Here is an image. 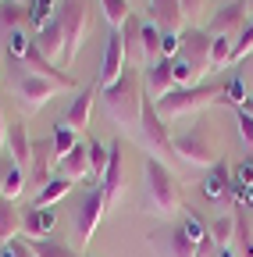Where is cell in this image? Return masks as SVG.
<instances>
[{
    "mask_svg": "<svg viewBox=\"0 0 253 257\" xmlns=\"http://www.w3.org/2000/svg\"><path fill=\"white\" fill-rule=\"evenodd\" d=\"M157 257H196V243L185 236L182 225H164L161 232L150 236Z\"/></svg>",
    "mask_w": 253,
    "mask_h": 257,
    "instance_id": "cell-10",
    "label": "cell"
},
{
    "mask_svg": "<svg viewBox=\"0 0 253 257\" xmlns=\"http://www.w3.org/2000/svg\"><path fill=\"white\" fill-rule=\"evenodd\" d=\"M232 111H235V121H239V133H242L246 147H253V114L246 107H232Z\"/></svg>",
    "mask_w": 253,
    "mask_h": 257,
    "instance_id": "cell-39",
    "label": "cell"
},
{
    "mask_svg": "<svg viewBox=\"0 0 253 257\" xmlns=\"http://www.w3.org/2000/svg\"><path fill=\"white\" fill-rule=\"evenodd\" d=\"M8 64H11V86H15V93L22 96V104L25 107H33V111H40L50 96L61 89V86H54L50 79H40V75H33L25 68V64L18 61V57H8Z\"/></svg>",
    "mask_w": 253,
    "mask_h": 257,
    "instance_id": "cell-6",
    "label": "cell"
},
{
    "mask_svg": "<svg viewBox=\"0 0 253 257\" xmlns=\"http://www.w3.org/2000/svg\"><path fill=\"white\" fill-rule=\"evenodd\" d=\"M36 50L47 57V61H61V54H65V32H61V22H57V15L36 32Z\"/></svg>",
    "mask_w": 253,
    "mask_h": 257,
    "instance_id": "cell-19",
    "label": "cell"
},
{
    "mask_svg": "<svg viewBox=\"0 0 253 257\" xmlns=\"http://www.w3.org/2000/svg\"><path fill=\"white\" fill-rule=\"evenodd\" d=\"M182 229H185V236L193 239V243H200V239L207 236V225L200 221L196 211H189V207H182Z\"/></svg>",
    "mask_w": 253,
    "mask_h": 257,
    "instance_id": "cell-38",
    "label": "cell"
},
{
    "mask_svg": "<svg viewBox=\"0 0 253 257\" xmlns=\"http://www.w3.org/2000/svg\"><path fill=\"white\" fill-rule=\"evenodd\" d=\"M8 165H11V161H0V186H4V172H8Z\"/></svg>",
    "mask_w": 253,
    "mask_h": 257,
    "instance_id": "cell-45",
    "label": "cell"
},
{
    "mask_svg": "<svg viewBox=\"0 0 253 257\" xmlns=\"http://www.w3.org/2000/svg\"><path fill=\"white\" fill-rule=\"evenodd\" d=\"M242 107H246V111L253 114V96H246V104H242Z\"/></svg>",
    "mask_w": 253,
    "mask_h": 257,
    "instance_id": "cell-46",
    "label": "cell"
},
{
    "mask_svg": "<svg viewBox=\"0 0 253 257\" xmlns=\"http://www.w3.org/2000/svg\"><path fill=\"white\" fill-rule=\"evenodd\" d=\"M11 246H15V257H36V253H33V246H29V239H18V236H15V239H11Z\"/></svg>",
    "mask_w": 253,
    "mask_h": 257,
    "instance_id": "cell-41",
    "label": "cell"
},
{
    "mask_svg": "<svg viewBox=\"0 0 253 257\" xmlns=\"http://www.w3.org/2000/svg\"><path fill=\"white\" fill-rule=\"evenodd\" d=\"M18 232H22V211L15 207V200L0 197V246L11 243Z\"/></svg>",
    "mask_w": 253,
    "mask_h": 257,
    "instance_id": "cell-24",
    "label": "cell"
},
{
    "mask_svg": "<svg viewBox=\"0 0 253 257\" xmlns=\"http://www.w3.org/2000/svg\"><path fill=\"white\" fill-rule=\"evenodd\" d=\"M0 147H8V125H4V111H0Z\"/></svg>",
    "mask_w": 253,
    "mask_h": 257,
    "instance_id": "cell-42",
    "label": "cell"
},
{
    "mask_svg": "<svg viewBox=\"0 0 253 257\" xmlns=\"http://www.w3.org/2000/svg\"><path fill=\"white\" fill-rule=\"evenodd\" d=\"M29 246H33V253L36 257H82L79 250H72V246H65V243H57V239H29Z\"/></svg>",
    "mask_w": 253,
    "mask_h": 257,
    "instance_id": "cell-27",
    "label": "cell"
},
{
    "mask_svg": "<svg viewBox=\"0 0 253 257\" xmlns=\"http://www.w3.org/2000/svg\"><path fill=\"white\" fill-rule=\"evenodd\" d=\"M104 211H107L104 189L97 186V189H89L86 197H82V204H79V211H75V246H89V236L97 232Z\"/></svg>",
    "mask_w": 253,
    "mask_h": 257,
    "instance_id": "cell-9",
    "label": "cell"
},
{
    "mask_svg": "<svg viewBox=\"0 0 253 257\" xmlns=\"http://www.w3.org/2000/svg\"><path fill=\"white\" fill-rule=\"evenodd\" d=\"M143 82H146V96L150 100H161V96H168L175 89V75H171V61L161 57L143 68Z\"/></svg>",
    "mask_w": 253,
    "mask_h": 257,
    "instance_id": "cell-16",
    "label": "cell"
},
{
    "mask_svg": "<svg viewBox=\"0 0 253 257\" xmlns=\"http://www.w3.org/2000/svg\"><path fill=\"white\" fill-rule=\"evenodd\" d=\"M100 8H104V18H107L111 29H121L125 18L132 15V11H129V0H100Z\"/></svg>",
    "mask_w": 253,
    "mask_h": 257,
    "instance_id": "cell-34",
    "label": "cell"
},
{
    "mask_svg": "<svg viewBox=\"0 0 253 257\" xmlns=\"http://www.w3.org/2000/svg\"><path fill=\"white\" fill-rule=\"evenodd\" d=\"M0 257H15V246H11V243H4V246H0Z\"/></svg>",
    "mask_w": 253,
    "mask_h": 257,
    "instance_id": "cell-43",
    "label": "cell"
},
{
    "mask_svg": "<svg viewBox=\"0 0 253 257\" xmlns=\"http://www.w3.org/2000/svg\"><path fill=\"white\" fill-rule=\"evenodd\" d=\"M232 64V40L228 36H214V47H210V72Z\"/></svg>",
    "mask_w": 253,
    "mask_h": 257,
    "instance_id": "cell-35",
    "label": "cell"
},
{
    "mask_svg": "<svg viewBox=\"0 0 253 257\" xmlns=\"http://www.w3.org/2000/svg\"><path fill=\"white\" fill-rule=\"evenodd\" d=\"M143 100H146V89L136 68H125L121 79L104 89V107L118 125H136L139 128V114H143Z\"/></svg>",
    "mask_w": 253,
    "mask_h": 257,
    "instance_id": "cell-1",
    "label": "cell"
},
{
    "mask_svg": "<svg viewBox=\"0 0 253 257\" xmlns=\"http://www.w3.org/2000/svg\"><path fill=\"white\" fill-rule=\"evenodd\" d=\"M68 189H72V179H65V175H54V179H50V182H47V186H43V189L36 193L33 207H43V211H47L50 204H57L61 197H65Z\"/></svg>",
    "mask_w": 253,
    "mask_h": 257,
    "instance_id": "cell-25",
    "label": "cell"
},
{
    "mask_svg": "<svg viewBox=\"0 0 253 257\" xmlns=\"http://www.w3.org/2000/svg\"><path fill=\"white\" fill-rule=\"evenodd\" d=\"M207 229H210V239L217 243V250H221V246H232V239H235V218H232V214H225V218L210 221Z\"/></svg>",
    "mask_w": 253,
    "mask_h": 257,
    "instance_id": "cell-30",
    "label": "cell"
},
{
    "mask_svg": "<svg viewBox=\"0 0 253 257\" xmlns=\"http://www.w3.org/2000/svg\"><path fill=\"white\" fill-rule=\"evenodd\" d=\"M143 57H146V64L161 61V29L153 22H143Z\"/></svg>",
    "mask_w": 253,
    "mask_h": 257,
    "instance_id": "cell-31",
    "label": "cell"
},
{
    "mask_svg": "<svg viewBox=\"0 0 253 257\" xmlns=\"http://www.w3.org/2000/svg\"><path fill=\"white\" fill-rule=\"evenodd\" d=\"M0 4H4V0H0Z\"/></svg>",
    "mask_w": 253,
    "mask_h": 257,
    "instance_id": "cell-48",
    "label": "cell"
},
{
    "mask_svg": "<svg viewBox=\"0 0 253 257\" xmlns=\"http://www.w3.org/2000/svg\"><path fill=\"white\" fill-rule=\"evenodd\" d=\"M100 93V82H89L75 100H72V107H68V114H65V125L68 128H75V133H82V128L89 125V111H93V96Z\"/></svg>",
    "mask_w": 253,
    "mask_h": 257,
    "instance_id": "cell-20",
    "label": "cell"
},
{
    "mask_svg": "<svg viewBox=\"0 0 253 257\" xmlns=\"http://www.w3.org/2000/svg\"><path fill=\"white\" fill-rule=\"evenodd\" d=\"M25 8H29V22L36 25V32H40V29L57 15V11H54V0H29Z\"/></svg>",
    "mask_w": 253,
    "mask_h": 257,
    "instance_id": "cell-36",
    "label": "cell"
},
{
    "mask_svg": "<svg viewBox=\"0 0 253 257\" xmlns=\"http://www.w3.org/2000/svg\"><path fill=\"white\" fill-rule=\"evenodd\" d=\"M203 197L207 200H225L228 197V189H232V168H228V161H214L210 165V172H207V179H203Z\"/></svg>",
    "mask_w": 253,
    "mask_h": 257,
    "instance_id": "cell-18",
    "label": "cell"
},
{
    "mask_svg": "<svg viewBox=\"0 0 253 257\" xmlns=\"http://www.w3.org/2000/svg\"><path fill=\"white\" fill-rule=\"evenodd\" d=\"M178 40H182V43H178V54H175V57H182L189 68H193L196 79L207 75V72H210V47H214V36H210L207 29H182Z\"/></svg>",
    "mask_w": 253,
    "mask_h": 257,
    "instance_id": "cell-8",
    "label": "cell"
},
{
    "mask_svg": "<svg viewBox=\"0 0 253 257\" xmlns=\"http://www.w3.org/2000/svg\"><path fill=\"white\" fill-rule=\"evenodd\" d=\"M143 175H146V197H150V207L161 214V218H171L178 207H182V197H178V186H175V175L171 168L164 165L161 157H146L143 161Z\"/></svg>",
    "mask_w": 253,
    "mask_h": 257,
    "instance_id": "cell-3",
    "label": "cell"
},
{
    "mask_svg": "<svg viewBox=\"0 0 253 257\" xmlns=\"http://www.w3.org/2000/svg\"><path fill=\"white\" fill-rule=\"evenodd\" d=\"M171 147H175V157L185 161V165H196V168H210L217 154H214V136L207 121H196L193 128H185V133L171 136Z\"/></svg>",
    "mask_w": 253,
    "mask_h": 257,
    "instance_id": "cell-5",
    "label": "cell"
},
{
    "mask_svg": "<svg viewBox=\"0 0 253 257\" xmlns=\"http://www.w3.org/2000/svg\"><path fill=\"white\" fill-rule=\"evenodd\" d=\"M253 54V18L242 25V32L232 40V61H242V57H249Z\"/></svg>",
    "mask_w": 253,
    "mask_h": 257,
    "instance_id": "cell-37",
    "label": "cell"
},
{
    "mask_svg": "<svg viewBox=\"0 0 253 257\" xmlns=\"http://www.w3.org/2000/svg\"><path fill=\"white\" fill-rule=\"evenodd\" d=\"M246 211L249 207H242V204H235V239H239V253L242 257H253V225H249V218H246Z\"/></svg>",
    "mask_w": 253,
    "mask_h": 257,
    "instance_id": "cell-26",
    "label": "cell"
},
{
    "mask_svg": "<svg viewBox=\"0 0 253 257\" xmlns=\"http://www.w3.org/2000/svg\"><path fill=\"white\" fill-rule=\"evenodd\" d=\"M22 189H25V172L15 168V165H8V172H4V186H0V197H4V200H18V197H22Z\"/></svg>",
    "mask_w": 253,
    "mask_h": 257,
    "instance_id": "cell-32",
    "label": "cell"
},
{
    "mask_svg": "<svg viewBox=\"0 0 253 257\" xmlns=\"http://www.w3.org/2000/svg\"><path fill=\"white\" fill-rule=\"evenodd\" d=\"M242 4H246V11H253V0H242Z\"/></svg>",
    "mask_w": 253,
    "mask_h": 257,
    "instance_id": "cell-47",
    "label": "cell"
},
{
    "mask_svg": "<svg viewBox=\"0 0 253 257\" xmlns=\"http://www.w3.org/2000/svg\"><path fill=\"white\" fill-rule=\"evenodd\" d=\"M150 22L161 29L164 36H178L182 25H185L182 4H178V0H150Z\"/></svg>",
    "mask_w": 253,
    "mask_h": 257,
    "instance_id": "cell-13",
    "label": "cell"
},
{
    "mask_svg": "<svg viewBox=\"0 0 253 257\" xmlns=\"http://www.w3.org/2000/svg\"><path fill=\"white\" fill-rule=\"evenodd\" d=\"M57 22L61 32H65V54H61V64H68L79 57L82 43H86V29H89V0H61L57 4Z\"/></svg>",
    "mask_w": 253,
    "mask_h": 257,
    "instance_id": "cell-4",
    "label": "cell"
},
{
    "mask_svg": "<svg viewBox=\"0 0 253 257\" xmlns=\"http://www.w3.org/2000/svg\"><path fill=\"white\" fill-rule=\"evenodd\" d=\"M57 161V154H54V140L50 136H43V140H36L33 143V157H29V179H33V186L36 189H43L54 175H50V165Z\"/></svg>",
    "mask_w": 253,
    "mask_h": 257,
    "instance_id": "cell-12",
    "label": "cell"
},
{
    "mask_svg": "<svg viewBox=\"0 0 253 257\" xmlns=\"http://www.w3.org/2000/svg\"><path fill=\"white\" fill-rule=\"evenodd\" d=\"M54 229V211L47 207H29V211H22V236L25 239H43L47 232Z\"/></svg>",
    "mask_w": 253,
    "mask_h": 257,
    "instance_id": "cell-23",
    "label": "cell"
},
{
    "mask_svg": "<svg viewBox=\"0 0 253 257\" xmlns=\"http://www.w3.org/2000/svg\"><path fill=\"white\" fill-rule=\"evenodd\" d=\"M107 161H111V150L100 143V140H89V179H104L107 172Z\"/></svg>",
    "mask_w": 253,
    "mask_h": 257,
    "instance_id": "cell-29",
    "label": "cell"
},
{
    "mask_svg": "<svg viewBox=\"0 0 253 257\" xmlns=\"http://www.w3.org/2000/svg\"><path fill=\"white\" fill-rule=\"evenodd\" d=\"M217 257H239V253H235L232 246H221V250H217Z\"/></svg>",
    "mask_w": 253,
    "mask_h": 257,
    "instance_id": "cell-44",
    "label": "cell"
},
{
    "mask_svg": "<svg viewBox=\"0 0 253 257\" xmlns=\"http://www.w3.org/2000/svg\"><path fill=\"white\" fill-rule=\"evenodd\" d=\"M178 4H182V15H185V18H200V15L207 11L210 0H178Z\"/></svg>",
    "mask_w": 253,
    "mask_h": 257,
    "instance_id": "cell-40",
    "label": "cell"
},
{
    "mask_svg": "<svg viewBox=\"0 0 253 257\" xmlns=\"http://www.w3.org/2000/svg\"><path fill=\"white\" fill-rule=\"evenodd\" d=\"M121 47H125V64H129V68H146V57H143V22L136 15H129L125 25H121Z\"/></svg>",
    "mask_w": 253,
    "mask_h": 257,
    "instance_id": "cell-17",
    "label": "cell"
},
{
    "mask_svg": "<svg viewBox=\"0 0 253 257\" xmlns=\"http://www.w3.org/2000/svg\"><path fill=\"white\" fill-rule=\"evenodd\" d=\"M246 22H249L246 4H225V8H221V11L210 18L207 32H210V36H239Z\"/></svg>",
    "mask_w": 253,
    "mask_h": 257,
    "instance_id": "cell-14",
    "label": "cell"
},
{
    "mask_svg": "<svg viewBox=\"0 0 253 257\" xmlns=\"http://www.w3.org/2000/svg\"><path fill=\"white\" fill-rule=\"evenodd\" d=\"M57 168H61V175L72 179V182L89 179V143H75L65 157L57 161Z\"/></svg>",
    "mask_w": 253,
    "mask_h": 257,
    "instance_id": "cell-21",
    "label": "cell"
},
{
    "mask_svg": "<svg viewBox=\"0 0 253 257\" xmlns=\"http://www.w3.org/2000/svg\"><path fill=\"white\" fill-rule=\"evenodd\" d=\"M139 136H143V143H146V150L153 154V157H175V147H171V133H168V121L157 114V104L150 100H143V114H139ZM178 161V157H175Z\"/></svg>",
    "mask_w": 253,
    "mask_h": 257,
    "instance_id": "cell-7",
    "label": "cell"
},
{
    "mask_svg": "<svg viewBox=\"0 0 253 257\" xmlns=\"http://www.w3.org/2000/svg\"><path fill=\"white\" fill-rule=\"evenodd\" d=\"M75 136H79V133H75V128H68L65 121H57V125H54V136H50V140H54V154H57V161H61V157H65V154L79 143Z\"/></svg>",
    "mask_w": 253,
    "mask_h": 257,
    "instance_id": "cell-33",
    "label": "cell"
},
{
    "mask_svg": "<svg viewBox=\"0 0 253 257\" xmlns=\"http://www.w3.org/2000/svg\"><path fill=\"white\" fill-rule=\"evenodd\" d=\"M111 161H107V172H104V204H107V211L118 204V197H121V189H125V172H121V140H114L111 147Z\"/></svg>",
    "mask_w": 253,
    "mask_h": 257,
    "instance_id": "cell-15",
    "label": "cell"
},
{
    "mask_svg": "<svg viewBox=\"0 0 253 257\" xmlns=\"http://www.w3.org/2000/svg\"><path fill=\"white\" fill-rule=\"evenodd\" d=\"M8 150H11V165L25 172L29 168V157H33V140H29L22 121H11V128H8Z\"/></svg>",
    "mask_w": 253,
    "mask_h": 257,
    "instance_id": "cell-22",
    "label": "cell"
},
{
    "mask_svg": "<svg viewBox=\"0 0 253 257\" xmlns=\"http://www.w3.org/2000/svg\"><path fill=\"white\" fill-rule=\"evenodd\" d=\"M0 61H4V57H0Z\"/></svg>",
    "mask_w": 253,
    "mask_h": 257,
    "instance_id": "cell-49",
    "label": "cell"
},
{
    "mask_svg": "<svg viewBox=\"0 0 253 257\" xmlns=\"http://www.w3.org/2000/svg\"><path fill=\"white\" fill-rule=\"evenodd\" d=\"M129 68L125 64V47H121V29H111V36H107V47H104V64H100V93L104 89H111L118 79H121V72Z\"/></svg>",
    "mask_w": 253,
    "mask_h": 257,
    "instance_id": "cell-11",
    "label": "cell"
},
{
    "mask_svg": "<svg viewBox=\"0 0 253 257\" xmlns=\"http://www.w3.org/2000/svg\"><path fill=\"white\" fill-rule=\"evenodd\" d=\"M22 18H29V8L22 4V0H4V4H0V29L4 32L18 29Z\"/></svg>",
    "mask_w": 253,
    "mask_h": 257,
    "instance_id": "cell-28",
    "label": "cell"
},
{
    "mask_svg": "<svg viewBox=\"0 0 253 257\" xmlns=\"http://www.w3.org/2000/svg\"><path fill=\"white\" fill-rule=\"evenodd\" d=\"M221 100H225V82L221 86H185V89L175 86L168 96H161V100H153V104H157V114L164 121H171V118H185V114L203 111V107L221 104Z\"/></svg>",
    "mask_w": 253,
    "mask_h": 257,
    "instance_id": "cell-2",
    "label": "cell"
}]
</instances>
